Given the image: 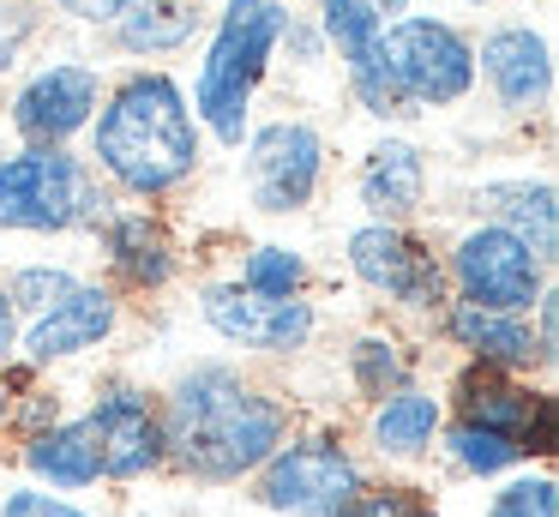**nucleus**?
Here are the masks:
<instances>
[{
    "instance_id": "1",
    "label": "nucleus",
    "mask_w": 559,
    "mask_h": 517,
    "mask_svg": "<svg viewBox=\"0 0 559 517\" xmlns=\"http://www.w3.org/2000/svg\"><path fill=\"white\" fill-rule=\"evenodd\" d=\"M163 469L193 487H241L295 433V403L229 355L187 361L157 391Z\"/></svg>"
},
{
    "instance_id": "2",
    "label": "nucleus",
    "mask_w": 559,
    "mask_h": 517,
    "mask_svg": "<svg viewBox=\"0 0 559 517\" xmlns=\"http://www.w3.org/2000/svg\"><path fill=\"white\" fill-rule=\"evenodd\" d=\"M205 127L193 120L187 84L163 67H133L103 91L97 120L85 132V163L115 199L163 204L193 187L205 168Z\"/></svg>"
},
{
    "instance_id": "3",
    "label": "nucleus",
    "mask_w": 559,
    "mask_h": 517,
    "mask_svg": "<svg viewBox=\"0 0 559 517\" xmlns=\"http://www.w3.org/2000/svg\"><path fill=\"white\" fill-rule=\"evenodd\" d=\"M355 108L379 127L433 108H457L475 96V36L439 12H403L379 31L355 67H343Z\"/></svg>"
},
{
    "instance_id": "4",
    "label": "nucleus",
    "mask_w": 559,
    "mask_h": 517,
    "mask_svg": "<svg viewBox=\"0 0 559 517\" xmlns=\"http://www.w3.org/2000/svg\"><path fill=\"white\" fill-rule=\"evenodd\" d=\"M295 7L289 0H223L211 19L205 55L193 67V120L205 127L211 144L241 151L247 127H253V96L277 67V43L289 31Z\"/></svg>"
},
{
    "instance_id": "5",
    "label": "nucleus",
    "mask_w": 559,
    "mask_h": 517,
    "mask_svg": "<svg viewBox=\"0 0 559 517\" xmlns=\"http://www.w3.org/2000/svg\"><path fill=\"white\" fill-rule=\"evenodd\" d=\"M121 211L85 151L19 144L0 156V235H97Z\"/></svg>"
},
{
    "instance_id": "6",
    "label": "nucleus",
    "mask_w": 559,
    "mask_h": 517,
    "mask_svg": "<svg viewBox=\"0 0 559 517\" xmlns=\"http://www.w3.org/2000/svg\"><path fill=\"white\" fill-rule=\"evenodd\" d=\"M367 481L373 475L349 445V433L325 421V427H295L247 487H253V505H265L271 517H343Z\"/></svg>"
},
{
    "instance_id": "7",
    "label": "nucleus",
    "mask_w": 559,
    "mask_h": 517,
    "mask_svg": "<svg viewBox=\"0 0 559 517\" xmlns=\"http://www.w3.org/2000/svg\"><path fill=\"white\" fill-rule=\"evenodd\" d=\"M343 271L403 319H439L451 307L439 247L415 223H355L343 235Z\"/></svg>"
},
{
    "instance_id": "8",
    "label": "nucleus",
    "mask_w": 559,
    "mask_h": 517,
    "mask_svg": "<svg viewBox=\"0 0 559 517\" xmlns=\"http://www.w3.org/2000/svg\"><path fill=\"white\" fill-rule=\"evenodd\" d=\"M331 175V139L325 127L301 115H277L247 127L241 139V180H247V204L259 216H301L313 211V199L325 192Z\"/></svg>"
},
{
    "instance_id": "9",
    "label": "nucleus",
    "mask_w": 559,
    "mask_h": 517,
    "mask_svg": "<svg viewBox=\"0 0 559 517\" xmlns=\"http://www.w3.org/2000/svg\"><path fill=\"white\" fill-rule=\"evenodd\" d=\"M439 265H445L451 301L487 307V313H530L547 295V283H554V265H542L499 223H463L439 247Z\"/></svg>"
},
{
    "instance_id": "10",
    "label": "nucleus",
    "mask_w": 559,
    "mask_h": 517,
    "mask_svg": "<svg viewBox=\"0 0 559 517\" xmlns=\"http://www.w3.org/2000/svg\"><path fill=\"white\" fill-rule=\"evenodd\" d=\"M439 397H445L451 421L506 433V439L523 451V463H554V451H559V403H554L547 385H530L523 373H499V367H475V361H463Z\"/></svg>"
},
{
    "instance_id": "11",
    "label": "nucleus",
    "mask_w": 559,
    "mask_h": 517,
    "mask_svg": "<svg viewBox=\"0 0 559 517\" xmlns=\"http://www.w3.org/2000/svg\"><path fill=\"white\" fill-rule=\"evenodd\" d=\"M109 91L103 67H91L85 55H55L37 60V67L19 79L13 103H7V120H13L19 144H61V151H79V139L97 120V103Z\"/></svg>"
},
{
    "instance_id": "12",
    "label": "nucleus",
    "mask_w": 559,
    "mask_h": 517,
    "mask_svg": "<svg viewBox=\"0 0 559 517\" xmlns=\"http://www.w3.org/2000/svg\"><path fill=\"white\" fill-rule=\"evenodd\" d=\"M199 319L217 343L241 349V355L259 361H289L301 349H313L319 337V301L313 295H289V301H265L235 289L229 277L199 289Z\"/></svg>"
},
{
    "instance_id": "13",
    "label": "nucleus",
    "mask_w": 559,
    "mask_h": 517,
    "mask_svg": "<svg viewBox=\"0 0 559 517\" xmlns=\"http://www.w3.org/2000/svg\"><path fill=\"white\" fill-rule=\"evenodd\" d=\"M91 445H97V469L115 487H133V481L163 475V415H157V391L133 379H109L97 385L85 409Z\"/></svg>"
},
{
    "instance_id": "14",
    "label": "nucleus",
    "mask_w": 559,
    "mask_h": 517,
    "mask_svg": "<svg viewBox=\"0 0 559 517\" xmlns=\"http://www.w3.org/2000/svg\"><path fill=\"white\" fill-rule=\"evenodd\" d=\"M121 319H127V295H115L103 277H85L61 307H49V313L19 325V361L37 367V373L85 361V355H97V349H109L115 337H121Z\"/></svg>"
},
{
    "instance_id": "15",
    "label": "nucleus",
    "mask_w": 559,
    "mask_h": 517,
    "mask_svg": "<svg viewBox=\"0 0 559 517\" xmlns=\"http://www.w3.org/2000/svg\"><path fill=\"white\" fill-rule=\"evenodd\" d=\"M475 84H487L493 108L511 120L547 115V103H554V43H547V31L523 19L481 31V43H475Z\"/></svg>"
},
{
    "instance_id": "16",
    "label": "nucleus",
    "mask_w": 559,
    "mask_h": 517,
    "mask_svg": "<svg viewBox=\"0 0 559 517\" xmlns=\"http://www.w3.org/2000/svg\"><path fill=\"white\" fill-rule=\"evenodd\" d=\"M97 247H103V265H109L103 283H109L115 295H163V289H175V277H181V240H175V228L163 223L157 211H145V204H121V211L97 228Z\"/></svg>"
},
{
    "instance_id": "17",
    "label": "nucleus",
    "mask_w": 559,
    "mask_h": 517,
    "mask_svg": "<svg viewBox=\"0 0 559 517\" xmlns=\"http://www.w3.org/2000/svg\"><path fill=\"white\" fill-rule=\"evenodd\" d=\"M433 192V168L415 139H373L355 163V199H361V223H415Z\"/></svg>"
},
{
    "instance_id": "18",
    "label": "nucleus",
    "mask_w": 559,
    "mask_h": 517,
    "mask_svg": "<svg viewBox=\"0 0 559 517\" xmlns=\"http://www.w3.org/2000/svg\"><path fill=\"white\" fill-rule=\"evenodd\" d=\"M433 331L445 337V349H457L463 361L475 367H499V373H554L547 349L535 343V325L530 313H487V307H463L451 301L445 313L433 319Z\"/></svg>"
},
{
    "instance_id": "19",
    "label": "nucleus",
    "mask_w": 559,
    "mask_h": 517,
    "mask_svg": "<svg viewBox=\"0 0 559 517\" xmlns=\"http://www.w3.org/2000/svg\"><path fill=\"white\" fill-rule=\"evenodd\" d=\"M475 223H499L523 240L542 265H559V192L554 175H511V180H481L469 192Z\"/></svg>"
},
{
    "instance_id": "20",
    "label": "nucleus",
    "mask_w": 559,
    "mask_h": 517,
    "mask_svg": "<svg viewBox=\"0 0 559 517\" xmlns=\"http://www.w3.org/2000/svg\"><path fill=\"white\" fill-rule=\"evenodd\" d=\"M439 427H445V397L421 379L391 391V397H379V403H367V415H361L367 451H373L379 463H397V469L433 457Z\"/></svg>"
},
{
    "instance_id": "21",
    "label": "nucleus",
    "mask_w": 559,
    "mask_h": 517,
    "mask_svg": "<svg viewBox=\"0 0 559 517\" xmlns=\"http://www.w3.org/2000/svg\"><path fill=\"white\" fill-rule=\"evenodd\" d=\"M19 469H25V481H37L49 493H67V500L91 493L103 481V469H97V445H91L85 415H67L55 427L19 439Z\"/></svg>"
},
{
    "instance_id": "22",
    "label": "nucleus",
    "mask_w": 559,
    "mask_h": 517,
    "mask_svg": "<svg viewBox=\"0 0 559 517\" xmlns=\"http://www.w3.org/2000/svg\"><path fill=\"white\" fill-rule=\"evenodd\" d=\"M343 379H349V391L361 397V403H379V397H391V391L421 379V355H415V343L397 325H367V331H355L349 349H343Z\"/></svg>"
},
{
    "instance_id": "23",
    "label": "nucleus",
    "mask_w": 559,
    "mask_h": 517,
    "mask_svg": "<svg viewBox=\"0 0 559 517\" xmlns=\"http://www.w3.org/2000/svg\"><path fill=\"white\" fill-rule=\"evenodd\" d=\"M199 31H205L199 0H133V7L109 24V43L121 48V55L157 60V55H181Z\"/></svg>"
},
{
    "instance_id": "24",
    "label": "nucleus",
    "mask_w": 559,
    "mask_h": 517,
    "mask_svg": "<svg viewBox=\"0 0 559 517\" xmlns=\"http://www.w3.org/2000/svg\"><path fill=\"white\" fill-rule=\"evenodd\" d=\"M229 283L247 289V295H265V301H289V295L313 289V259L301 247H289V240H253V247H241Z\"/></svg>"
},
{
    "instance_id": "25",
    "label": "nucleus",
    "mask_w": 559,
    "mask_h": 517,
    "mask_svg": "<svg viewBox=\"0 0 559 517\" xmlns=\"http://www.w3.org/2000/svg\"><path fill=\"white\" fill-rule=\"evenodd\" d=\"M439 457L451 463V475L463 481H506L511 469H523V451L506 439V433H487V427H469V421H451L439 427Z\"/></svg>"
},
{
    "instance_id": "26",
    "label": "nucleus",
    "mask_w": 559,
    "mask_h": 517,
    "mask_svg": "<svg viewBox=\"0 0 559 517\" xmlns=\"http://www.w3.org/2000/svg\"><path fill=\"white\" fill-rule=\"evenodd\" d=\"M79 283H85V271H79V265H61V259H31V265H13V271L0 277L19 325L37 319V313H49V307H61Z\"/></svg>"
},
{
    "instance_id": "27",
    "label": "nucleus",
    "mask_w": 559,
    "mask_h": 517,
    "mask_svg": "<svg viewBox=\"0 0 559 517\" xmlns=\"http://www.w3.org/2000/svg\"><path fill=\"white\" fill-rule=\"evenodd\" d=\"M313 31L325 36V55H337V67H355L379 43L385 19L367 0H313Z\"/></svg>"
},
{
    "instance_id": "28",
    "label": "nucleus",
    "mask_w": 559,
    "mask_h": 517,
    "mask_svg": "<svg viewBox=\"0 0 559 517\" xmlns=\"http://www.w3.org/2000/svg\"><path fill=\"white\" fill-rule=\"evenodd\" d=\"M487 517H559V481L547 463H523L487 493Z\"/></svg>"
},
{
    "instance_id": "29",
    "label": "nucleus",
    "mask_w": 559,
    "mask_h": 517,
    "mask_svg": "<svg viewBox=\"0 0 559 517\" xmlns=\"http://www.w3.org/2000/svg\"><path fill=\"white\" fill-rule=\"evenodd\" d=\"M73 415V409H67V391L61 385L49 379V373H43L37 385H31V391H19V397H7V439H31V433H43V427H55V421H67Z\"/></svg>"
},
{
    "instance_id": "30",
    "label": "nucleus",
    "mask_w": 559,
    "mask_h": 517,
    "mask_svg": "<svg viewBox=\"0 0 559 517\" xmlns=\"http://www.w3.org/2000/svg\"><path fill=\"white\" fill-rule=\"evenodd\" d=\"M343 517H439V505H433V493H427L421 481L385 475V481H367L361 500H355Z\"/></svg>"
},
{
    "instance_id": "31",
    "label": "nucleus",
    "mask_w": 559,
    "mask_h": 517,
    "mask_svg": "<svg viewBox=\"0 0 559 517\" xmlns=\"http://www.w3.org/2000/svg\"><path fill=\"white\" fill-rule=\"evenodd\" d=\"M37 31H43L37 0H0V79L25 60V48L37 43Z\"/></svg>"
},
{
    "instance_id": "32",
    "label": "nucleus",
    "mask_w": 559,
    "mask_h": 517,
    "mask_svg": "<svg viewBox=\"0 0 559 517\" xmlns=\"http://www.w3.org/2000/svg\"><path fill=\"white\" fill-rule=\"evenodd\" d=\"M0 517H97V512L67 500V493L37 487V481H13V487L0 493Z\"/></svg>"
},
{
    "instance_id": "33",
    "label": "nucleus",
    "mask_w": 559,
    "mask_h": 517,
    "mask_svg": "<svg viewBox=\"0 0 559 517\" xmlns=\"http://www.w3.org/2000/svg\"><path fill=\"white\" fill-rule=\"evenodd\" d=\"M283 55H289L295 67H319V60H325V36L313 31V19H301V12H295L289 31H283V43H277V60Z\"/></svg>"
},
{
    "instance_id": "34",
    "label": "nucleus",
    "mask_w": 559,
    "mask_h": 517,
    "mask_svg": "<svg viewBox=\"0 0 559 517\" xmlns=\"http://www.w3.org/2000/svg\"><path fill=\"white\" fill-rule=\"evenodd\" d=\"M49 7L61 12V19H73V24H97V31H109L133 0H49Z\"/></svg>"
},
{
    "instance_id": "35",
    "label": "nucleus",
    "mask_w": 559,
    "mask_h": 517,
    "mask_svg": "<svg viewBox=\"0 0 559 517\" xmlns=\"http://www.w3.org/2000/svg\"><path fill=\"white\" fill-rule=\"evenodd\" d=\"M19 355V313H13V301H7V289H0V367Z\"/></svg>"
},
{
    "instance_id": "36",
    "label": "nucleus",
    "mask_w": 559,
    "mask_h": 517,
    "mask_svg": "<svg viewBox=\"0 0 559 517\" xmlns=\"http://www.w3.org/2000/svg\"><path fill=\"white\" fill-rule=\"evenodd\" d=\"M367 7H373L379 19L391 24V19H403V12H415V0H367Z\"/></svg>"
},
{
    "instance_id": "37",
    "label": "nucleus",
    "mask_w": 559,
    "mask_h": 517,
    "mask_svg": "<svg viewBox=\"0 0 559 517\" xmlns=\"http://www.w3.org/2000/svg\"><path fill=\"white\" fill-rule=\"evenodd\" d=\"M0 427H7V391H0Z\"/></svg>"
},
{
    "instance_id": "38",
    "label": "nucleus",
    "mask_w": 559,
    "mask_h": 517,
    "mask_svg": "<svg viewBox=\"0 0 559 517\" xmlns=\"http://www.w3.org/2000/svg\"><path fill=\"white\" fill-rule=\"evenodd\" d=\"M463 7H499V0H463Z\"/></svg>"
}]
</instances>
